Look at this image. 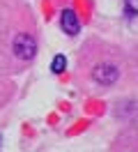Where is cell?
<instances>
[{"mask_svg":"<svg viewBox=\"0 0 138 152\" xmlns=\"http://www.w3.org/2000/svg\"><path fill=\"white\" fill-rule=\"evenodd\" d=\"M12 53L18 62H30L37 56V37L30 30H21L12 39Z\"/></svg>","mask_w":138,"mask_h":152,"instance_id":"cell-1","label":"cell"},{"mask_svg":"<svg viewBox=\"0 0 138 152\" xmlns=\"http://www.w3.org/2000/svg\"><path fill=\"white\" fill-rule=\"evenodd\" d=\"M90 76L99 83V86H113L120 78V67L110 60H101L90 69Z\"/></svg>","mask_w":138,"mask_h":152,"instance_id":"cell-2","label":"cell"},{"mask_svg":"<svg viewBox=\"0 0 138 152\" xmlns=\"http://www.w3.org/2000/svg\"><path fill=\"white\" fill-rule=\"evenodd\" d=\"M62 30L67 32V35H76L78 30H81V23H78V16L74 14L72 10H64L62 12Z\"/></svg>","mask_w":138,"mask_h":152,"instance_id":"cell-3","label":"cell"},{"mask_svg":"<svg viewBox=\"0 0 138 152\" xmlns=\"http://www.w3.org/2000/svg\"><path fill=\"white\" fill-rule=\"evenodd\" d=\"M64 67H67V58L60 53V56H55V60L51 62V72H55V74H60V72H64Z\"/></svg>","mask_w":138,"mask_h":152,"instance_id":"cell-4","label":"cell"}]
</instances>
